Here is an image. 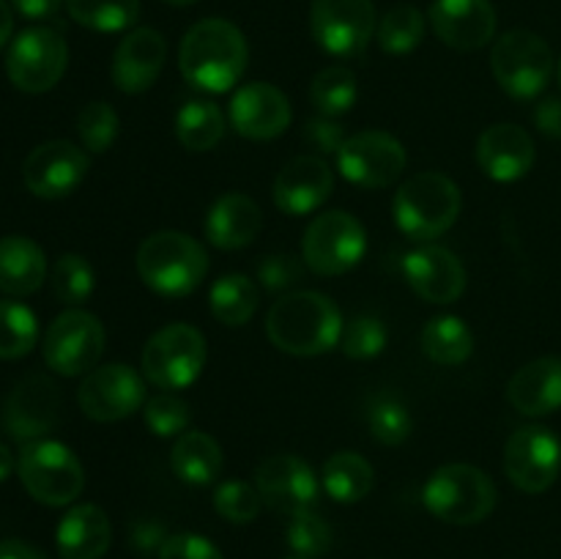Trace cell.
I'll list each match as a JSON object with an SVG mask.
<instances>
[{
	"label": "cell",
	"instance_id": "18",
	"mask_svg": "<svg viewBox=\"0 0 561 559\" xmlns=\"http://www.w3.org/2000/svg\"><path fill=\"white\" fill-rule=\"evenodd\" d=\"M60 420V389L47 376H27L5 400L3 425L16 442L44 438Z\"/></svg>",
	"mask_w": 561,
	"mask_h": 559
},
{
	"label": "cell",
	"instance_id": "20",
	"mask_svg": "<svg viewBox=\"0 0 561 559\" xmlns=\"http://www.w3.org/2000/svg\"><path fill=\"white\" fill-rule=\"evenodd\" d=\"M403 274L411 290L431 305H453L466 290V269L453 250L422 244L403 258Z\"/></svg>",
	"mask_w": 561,
	"mask_h": 559
},
{
	"label": "cell",
	"instance_id": "33",
	"mask_svg": "<svg viewBox=\"0 0 561 559\" xmlns=\"http://www.w3.org/2000/svg\"><path fill=\"white\" fill-rule=\"evenodd\" d=\"M214 318L225 327H244L257 310V285L247 274H225L208 294Z\"/></svg>",
	"mask_w": 561,
	"mask_h": 559
},
{
	"label": "cell",
	"instance_id": "51",
	"mask_svg": "<svg viewBox=\"0 0 561 559\" xmlns=\"http://www.w3.org/2000/svg\"><path fill=\"white\" fill-rule=\"evenodd\" d=\"M0 559H49L42 548L31 546L25 540H0Z\"/></svg>",
	"mask_w": 561,
	"mask_h": 559
},
{
	"label": "cell",
	"instance_id": "37",
	"mask_svg": "<svg viewBox=\"0 0 561 559\" xmlns=\"http://www.w3.org/2000/svg\"><path fill=\"white\" fill-rule=\"evenodd\" d=\"M38 321L22 301L0 299V360H20L36 349Z\"/></svg>",
	"mask_w": 561,
	"mask_h": 559
},
{
	"label": "cell",
	"instance_id": "15",
	"mask_svg": "<svg viewBox=\"0 0 561 559\" xmlns=\"http://www.w3.org/2000/svg\"><path fill=\"white\" fill-rule=\"evenodd\" d=\"M504 471L524 493H542L561 475V442L542 425L518 427L504 447Z\"/></svg>",
	"mask_w": 561,
	"mask_h": 559
},
{
	"label": "cell",
	"instance_id": "1",
	"mask_svg": "<svg viewBox=\"0 0 561 559\" xmlns=\"http://www.w3.org/2000/svg\"><path fill=\"white\" fill-rule=\"evenodd\" d=\"M250 60L247 38L233 22L208 16L181 38L179 66L190 85L206 93H228L241 80Z\"/></svg>",
	"mask_w": 561,
	"mask_h": 559
},
{
	"label": "cell",
	"instance_id": "38",
	"mask_svg": "<svg viewBox=\"0 0 561 559\" xmlns=\"http://www.w3.org/2000/svg\"><path fill=\"white\" fill-rule=\"evenodd\" d=\"M425 38V16L414 5H394L378 25V44L387 55H409Z\"/></svg>",
	"mask_w": 561,
	"mask_h": 559
},
{
	"label": "cell",
	"instance_id": "16",
	"mask_svg": "<svg viewBox=\"0 0 561 559\" xmlns=\"http://www.w3.org/2000/svg\"><path fill=\"white\" fill-rule=\"evenodd\" d=\"M91 159L80 146L69 140H49L33 148L22 164V181L27 190L44 201L71 195L85 181Z\"/></svg>",
	"mask_w": 561,
	"mask_h": 559
},
{
	"label": "cell",
	"instance_id": "6",
	"mask_svg": "<svg viewBox=\"0 0 561 559\" xmlns=\"http://www.w3.org/2000/svg\"><path fill=\"white\" fill-rule=\"evenodd\" d=\"M16 471H20L25 491L47 507L71 504L85 486V471H82L80 458L64 442H55V438L27 442L16 458Z\"/></svg>",
	"mask_w": 561,
	"mask_h": 559
},
{
	"label": "cell",
	"instance_id": "49",
	"mask_svg": "<svg viewBox=\"0 0 561 559\" xmlns=\"http://www.w3.org/2000/svg\"><path fill=\"white\" fill-rule=\"evenodd\" d=\"M164 540H168V537H164L162 524H157V521H137L135 529H131V543H135V548H140V551L162 548Z\"/></svg>",
	"mask_w": 561,
	"mask_h": 559
},
{
	"label": "cell",
	"instance_id": "7",
	"mask_svg": "<svg viewBox=\"0 0 561 559\" xmlns=\"http://www.w3.org/2000/svg\"><path fill=\"white\" fill-rule=\"evenodd\" d=\"M491 69L507 96L526 102L546 91L557 64L546 38L526 27H515L502 33V38L493 44Z\"/></svg>",
	"mask_w": 561,
	"mask_h": 559
},
{
	"label": "cell",
	"instance_id": "56",
	"mask_svg": "<svg viewBox=\"0 0 561 559\" xmlns=\"http://www.w3.org/2000/svg\"><path fill=\"white\" fill-rule=\"evenodd\" d=\"M557 75H559V85H561V58H559V66H557Z\"/></svg>",
	"mask_w": 561,
	"mask_h": 559
},
{
	"label": "cell",
	"instance_id": "28",
	"mask_svg": "<svg viewBox=\"0 0 561 559\" xmlns=\"http://www.w3.org/2000/svg\"><path fill=\"white\" fill-rule=\"evenodd\" d=\"M47 280V255L27 236L0 239V290L5 296H31Z\"/></svg>",
	"mask_w": 561,
	"mask_h": 559
},
{
	"label": "cell",
	"instance_id": "50",
	"mask_svg": "<svg viewBox=\"0 0 561 559\" xmlns=\"http://www.w3.org/2000/svg\"><path fill=\"white\" fill-rule=\"evenodd\" d=\"M60 3H64V0H11V5H14L25 20H49V16L58 14Z\"/></svg>",
	"mask_w": 561,
	"mask_h": 559
},
{
	"label": "cell",
	"instance_id": "36",
	"mask_svg": "<svg viewBox=\"0 0 561 559\" xmlns=\"http://www.w3.org/2000/svg\"><path fill=\"white\" fill-rule=\"evenodd\" d=\"M367 425L376 442L387 444V447H398L414 431V417H411L409 406L392 392H378L370 398L367 406Z\"/></svg>",
	"mask_w": 561,
	"mask_h": 559
},
{
	"label": "cell",
	"instance_id": "25",
	"mask_svg": "<svg viewBox=\"0 0 561 559\" xmlns=\"http://www.w3.org/2000/svg\"><path fill=\"white\" fill-rule=\"evenodd\" d=\"M507 398L524 417H548L561 409V356H540L507 384Z\"/></svg>",
	"mask_w": 561,
	"mask_h": 559
},
{
	"label": "cell",
	"instance_id": "46",
	"mask_svg": "<svg viewBox=\"0 0 561 559\" xmlns=\"http://www.w3.org/2000/svg\"><path fill=\"white\" fill-rule=\"evenodd\" d=\"M159 559H222V551L208 537L179 532V535H170L162 543Z\"/></svg>",
	"mask_w": 561,
	"mask_h": 559
},
{
	"label": "cell",
	"instance_id": "17",
	"mask_svg": "<svg viewBox=\"0 0 561 559\" xmlns=\"http://www.w3.org/2000/svg\"><path fill=\"white\" fill-rule=\"evenodd\" d=\"M255 488L263 502L288 515L312 510L318 502L316 471L294 453L268 455L255 469Z\"/></svg>",
	"mask_w": 561,
	"mask_h": 559
},
{
	"label": "cell",
	"instance_id": "47",
	"mask_svg": "<svg viewBox=\"0 0 561 559\" xmlns=\"http://www.w3.org/2000/svg\"><path fill=\"white\" fill-rule=\"evenodd\" d=\"M301 137H305L307 146H310L312 151H318V153H337L340 148H343V142H345L343 126H340L337 121L327 118V115L307 121Z\"/></svg>",
	"mask_w": 561,
	"mask_h": 559
},
{
	"label": "cell",
	"instance_id": "41",
	"mask_svg": "<svg viewBox=\"0 0 561 559\" xmlns=\"http://www.w3.org/2000/svg\"><path fill=\"white\" fill-rule=\"evenodd\" d=\"M190 403H186L184 398H179L175 392L153 395V398L146 400V406H142L146 427L162 438H179L181 433L190 431Z\"/></svg>",
	"mask_w": 561,
	"mask_h": 559
},
{
	"label": "cell",
	"instance_id": "5",
	"mask_svg": "<svg viewBox=\"0 0 561 559\" xmlns=\"http://www.w3.org/2000/svg\"><path fill=\"white\" fill-rule=\"evenodd\" d=\"M394 223L409 239L431 241L447 233L460 214V190L444 173H416L394 195Z\"/></svg>",
	"mask_w": 561,
	"mask_h": 559
},
{
	"label": "cell",
	"instance_id": "22",
	"mask_svg": "<svg viewBox=\"0 0 561 559\" xmlns=\"http://www.w3.org/2000/svg\"><path fill=\"white\" fill-rule=\"evenodd\" d=\"M431 25L447 47L474 53L496 33V9L491 0H433Z\"/></svg>",
	"mask_w": 561,
	"mask_h": 559
},
{
	"label": "cell",
	"instance_id": "39",
	"mask_svg": "<svg viewBox=\"0 0 561 559\" xmlns=\"http://www.w3.org/2000/svg\"><path fill=\"white\" fill-rule=\"evenodd\" d=\"M93 288H96V274L88 258L77 255V252H66L55 261L53 266V294L64 305H82L91 299Z\"/></svg>",
	"mask_w": 561,
	"mask_h": 559
},
{
	"label": "cell",
	"instance_id": "3",
	"mask_svg": "<svg viewBox=\"0 0 561 559\" xmlns=\"http://www.w3.org/2000/svg\"><path fill=\"white\" fill-rule=\"evenodd\" d=\"M137 274L159 296H190L208 274V252L181 230H159L137 250Z\"/></svg>",
	"mask_w": 561,
	"mask_h": 559
},
{
	"label": "cell",
	"instance_id": "2",
	"mask_svg": "<svg viewBox=\"0 0 561 559\" xmlns=\"http://www.w3.org/2000/svg\"><path fill=\"white\" fill-rule=\"evenodd\" d=\"M343 312L318 290H290L272 305L266 334L279 351L294 356H318L343 340Z\"/></svg>",
	"mask_w": 561,
	"mask_h": 559
},
{
	"label": "cell",
	"instance_id": "8",
	"mask_svg": "<svg viewBox=\"0 0 561 559\" xmlns=\"http://www.w3.org/2000/svg\"><path fill=\"white\" fill-rule=\"evenodd\" d=\"M206 356L208 349L201 329L190 323H170L148 338L142 349V376L168 392L186 389L201 378Z\"/></svg>",
	"mask_w": 561,
	"mask_h": 559
},
{
	"label": "cell",
	"instance_id": "53",
	"mask_svg": "<svg viewBox=\"0 0 561 559\" xmlns=\"http://www.w3.org/2000/svg\"><path fill=\"white\" fill-rule=\"evenodd\" d=\"M11 469H14V455H11L9 447L0 442V482L11 475Z\"/></svg>",
	"mask_w": 561,
	"mask_h": 559
},
{
	"label": "cell",
	"instance_id": "48",
	"mask_svg": "<svg viewBox=\"0 0 561 559\" xmlns=\"http://www.w3.org/2000/svg\"><path fill=\"white\" fill-rule=\"evenodd\" d=\"M535 124L546 137L561 140V96H548L537 104Z\"/></svg>",
	"mask_w": 561,
	"mask_h": 559
},
{
	"label": "cell",
	"instance_id": "52",
	"mask_svg": "<svg viewBox=\"0 0 561 559\" xmlns=\"http://www.w3.org/2000/svg\"><path fill=\"white\" fill-rule=\"evenodd\" d=\"M11 31H14V14H11V5L0 0V49L9 44Z\"/></svg>",
	"mask_w": 561,
	"mask_h": 559
},
{
	"label": "cell",
	"instance_id": "32",
	"mask_svg": "<svg viewBox=\"0 0 561 559\" xmlns=\"http://www.w3.org/2000/svg\"><path fill=\"white\" fill-rule=\"evenodd\" d=\"M175 135L186 151H211L225 135V115L208 99H192L175 115Z\"/></svg>",
	"mask_w": 561,
	"mask_h": 559
},
{
	"label": "cell",
	"instance_id": "13",
	"mask_svg": "<svg viewBox=\"0 0 561 559\" xmlns=\"http://www.w3.org/2000/svg\"><path fill=\"white\" fill-rule=\"evenodd\" d=\"M146 400V378L124 362L93 367L77 389V403L82 414L96 422L126 420L140 411Z\"/></svg>",
	"mask_w": 561,
	"mask_h": 559
},
{
	"label": "cell",
	"instance_id": "14",
	"mask_svg": "<svg viewBox=\"0 0 561 559\" xmlns=\"http://www.w3.org/2000/svg\"><path fill=\"white\" fill-rule=\"evenodd\" d=\"M310 27L323 53L354 58L376 33V5L373 0H312Z\"/></svg>",
	"mask_w": 561,
	"mask_h": 559
},
{
	"label": "cell",
	"instance_id": "10",
	"mask_svg": "<svg viewBox=\"0 0 561 559\" xmlns=\"http://www.w3.org/2000/svg\"><path fill=\"white\" fill-rule=\"evenodd\" d=\"M69 66V47L55 27H27L11 42L5 75L25 93H44L60 82Z\"/></svg>",
	"mask_w": 561,
	"mask_h": 559
},
{
	"label": "cell",
	"instance_id": "11",
	"mask_svg": "<svg viewBox=\"0 0 561 559\" xmlns=\"http://www.w3.org/2000/svg\"><path fill=\"white\" fill-rule=\"evenodd\" d=\"M104 351V327L93 312L64 310L47 327L42 354L47 367L60 376H85L96 367Z\"/></svg>",
	"mask_w": 561,
	"mask_h": 559
},
{
	"label": "cell",
	"instance_id": "40",
	"mask_svg": "<svg viewBox=\"0 0 561 559\" xmlns=\"http://www.w3.org/2000/svg\"><path fill=\"white\" fill-rule=\"evenodd\" d=\"M121 121L118 113L107 102H91L77 115V135H80L82 148L91 153H104L113 148L118 137Z\"/></svg>",
	"mask_w": 561,
	"mask_h": 559
},
{
	"label": "cell",
	"instance_id": "24",
	"mask_svg": "<svg viewBox=\"0 0 561 559\" xmlns=\"http://www.w3.org/2000/svg\"><path fill=\"white\" fill-rule=\"evenodd\" d=\"M477 164L499 184L520 181L535 164V140L518 124H493L477 140Z\"/></svg>",
	"mask_w": 561,
	"mask_h": 559
},
{
	"label": "cell",
	"instance_id": "35",
	"mask_svg": "<svg viewBox=\"0 0 561 559\" xmlns=\"http://www.w3.org/2000/svg\"><path fill=\"white\" fill-rule=\"evenodd\" d=\"M356 96H359V88L348 66H327L310 82V102L327 118L348 113L356 104Z\"/></svg>",
	"mask_w": 561,
	"mask_h": 559
},
{
	"label": "cell",
	"instance_id": "27",
	"mask_svg": "<svg viewBox=\"0 0 561 559\" xmlns=\"http://www.w3.org/2000/svg\"><path fill=\"white\" fill-rule=\"evenodd\" d=\"M113 529L110 518L99 504H75L69 513L60 518L55 543L64 559H99L107 554Z\"/></svg>",
	"mask_w": 561,
	"mask_h": 559
},
{
	"label": "cell",
	"instance_id": "9",
	"mask_svg": "<svg viewBox=\"0 0 561 559\" xmlns=\"http://www.w3.org/2000/svg\"><path fill=\"white\" fill-rule=\"evenodd\" d=\"M367 252L365 225L348 212L318 214L301 239V258L307 269L321 277H340L359 266Z\"/></svg>",
	"mask_w": 561,
	"mask_h": 559
},
{
	"label": "cell",
	"instance_id": "55",
	"mask_svg": "<svg viewBox=\"0 0 561 559\" xmlns=\"http://www.w3.org/2000/svg\"><path fill=\"white\" fill-rule=\"evenodd\" d=\"M285 559H310V557H301V554H290V557H285Z\"/></svg>",
	"mask_w": 561,
	"mask_h": 559
},
{
	"label": "cell",
	"instance_id": "12",
	"mask_svg": "<svg viewBox=\"0 0 561 559\" xmlns=\"http://www.w3.org/2000/svg\"><path fill=\"white\" fill-rule=\"evenodd\" d=\"M405 148L398 137L389 132H359L345 137L343 148L337 151V170L345 181L362 186V190H383L392 186L403 175Z\"/></svg>",
	"mask_w": 561,
	"mask_h": 559
},
{
	"label": "cell",
	"instance_id": "4",
	"mask_svg": "<svg viewBox=\"0 0 561 559\" xmlns=\"http://www.w3.org/2000/svg\"><path fill=\"white\" fill-rule=\"evenodd\" d=\"M427 513L444 524L471 526L485 521L496 507V486L471 464L438 466L422 491Z\"/></svg>",
	"mask_w": 561,
	"mask_h": 559
},
{
	"label": "cell",
	"instance_id": "26",
	"mask_svg": "<svg viewBox=\"0 0 561 559\" xmlns=\"http://www.w3.org/2000/svg\"><path fill=\"white\" fill-rule=\"evenodd\" d=\"M263 228V214L252 197L225 192L211 203L206 217V236L217 250H241L252 244Z\"/></svg>",
	"mask_w": 561,
	"mask_h": 559
},
{
	"label": "cell",
	"instance_id": "29",
	"mask_svg": "<svg viewBox=\"0 0 561 559\" xmlns=\"http://www.w3.org/2000/svg\"><path fill=\"white\" fill-rule=\"evenodd\" d=\"M170 466L186 486H211L222 471V447L203 431H186L175 438Z\"/></svg>",
	"mask_w": 561,
	"mask_h": 559
},
{
	"label": "cell",
	"instance_id": "42",
	"mask_svg": "<svg viewBox=\"0 0 561 559\" xmlns=\"http://www.w3.org/2000/svg\"><path fill=\"white\" fill-rule=\"evenodd\" d=\"M261 491L244 480H225L214 491V510L230 524H250L261 513Z\"/></svg>",
	"mask_w": 561,
	"mask_h": 559
},
{
	"label": "cell",
	"instance_id": "30",
	"mask_svg": "<svg viewBox=\"0 0 561 559\" xmlns=\"http://www.w3.org/2000/svg\"><path fill=\"white\" fill-rule=\"evenodd\" d=\"M422 354L444 367H458L474 354V332L458 316H436L420 334Z\"/></svg>",
	"mask_w": 561,
	"mask_h": 559
},
{
	"label": "cell",
	"instance_id": "19",
	"mask_svg": "<svg viewBox=\"0 0 561 559\" xmlns=\"http://www.w3.org/2000/svg\"><path fill=\"white\" fill-rule=\"evenodd\" d=\"M230 126L247 140H274L290 126V102L272 82H247L230 99Z\"/></svg>",
	"mask_w": 561,
	"mask_h": 559
},
{
	"label": "cell",
	"instance_id": "45",
	"mask_svg": "<svg viewBox=\"0 0 561 559\" xmlns=\"http://www.w3.org/2000/svg\"><path fill=\"white\" fill-rule=\"evenodd\" d=\"M305 266L307 263L301 258L290 255V252H272V255L257 263V280L272 294H290V288L305 274Z\"/></svg>",
	"mask_w": 561,
	"mask_h": 559
},
{
	"label": "cell",
	"instance_id": "54",
	"mask_svg": "<svg viewBox=\"0 0 561 559\" xmlns=\"http://www.w3.org/2000/svg\"><path fill=\"white\" fill-rule=\"evenodd\" d=\"M162 3H168V5H179V9H184V5L197 3V0H162Z\"/></svg>",
	"mask_w": 561,
	"mask_h": 559
},
{
	"label": "cell",
	"instance_id": "31",
	"mask_svg": "<svg viewBox=\"0 0 561 559\" xmlns=\"http://www.w3.org/2000/svg\"><path fill=\"white\" fill-rule=\"evenodd\" d=\"M321 482L334 502L356 504L373 491V466L365 455L340 449L323 464Z\"/></svg>",
	"mask_w": 561,
	"mask_h": 559
},
{
	"label": "cell",
	"instance_id": "43",
	"mask_svg": "<svg viewBox=\"0 0 561 559\" xmlns=\"http://www.w3.org/2000/svg\"><path fill=\"white\" fill-rule=\"evenodd\" d=\"M387 327L378 316H356L348 327L343 329L340 349L348 360H376L387 349Z\"/></svg>",
	"mask_w": 561,
	"mask_h": 559
},
{
	"label": "cell",
	"instance_id": "34",
	"mask_svg": "<svg viewBox=\"0 0 561 559\" xmlns=\"http://www.w3.org/2000/svg\"><path fill=\"white\" fill-rule=\"evenodd\" d=\"M77 25L96 33L126 31L140 16V0H66Z\"/></svg>",
	"mask_w": 561,
	"mask_h": 559
},
{
	"label": "cell",
	"instance_id": "44",
	"mask_svg": "<svg viewBox=\"0 0 561 559\" xmlns=\"http://www.w3.org/2000/svg\"><path fill=\"white\" fill-rule=\"evenodd\" d=\"M288 546L294 548V554H301V557H321V554H327L332 548V526L316 510L290 515Z\"/></svg>",
	"mask_w": 561,
	"mask_h": 559
},
{
	"label": "cell",
	"instance_id": "23",
	"mask_svg": "<svg viewBox=\"0 0 561 559\" xmlns=\"http://www.w3.org/2000/svg\"><path fill=\"white\" fill-rule=\"evenodd\" d=\"M168 60V42L157 27H135L113 55V82L121 93H142L159 80Z\"/></svg>",
	"mask_w": 561,
	"mask_h": 559
},
{
	"label": "cell",
	"instance_id": "21",
	"mask_svg": "<svg viewBox=\"0 0 561 559\" xmlns=\"http://www.w3.org/2000/svg\"><path fill=\"white\" fill-rule=\"evenodd\" d=\"M334 190V173L321 157H296L277 173L272 186L274 206L288 217L318 212Z\"/></svg>",
	"mask_w": 561,
	"mask_h": 559
}]
</instances>
